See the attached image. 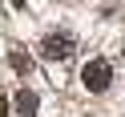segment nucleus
Instances as JSON below:
<instances>
[{"label":"nucleus","mask_w":125,"mask_h":117,"mask_svg":"<svg viewBox=\"0 0 125 117\" xmlns=\"http://www.w3.org/2000/svg\"><path fill=\"white\" fill-rule=\"evenodd\" d=\"M8 65L16 69L20 77H24V73H32V61H28V57H24V53H20V49H12V53H8Z\"/></svg>","instance_id":"4"},{"label":"nucleus","mask_w":125,"mask_h":117,"mask_svg":"<svg viewBox=\"0 0 125 117\" xmlns=\"http://www.w3.org/2000/svg\"><path fill=\"white\" fill-rule=\"evenodd\" d=\"M73 49H77V44H73V36H69V32H49V36L41 41V53H44V57H52V61L73 57Z\"/></svg>","instance_id":"2"},{"label":"nucleus","mask_w":125,"mask_h":117,"mask_svg":"<svg viewBox=\"0 0 125 117\" xmlns=\"http://www.w3.org/2000/svg\"><path fill=\"white\" fill-rule=\"evenodd\" d=\"M12 109H16L20 117H36V109H41V97H36L32 89H20L16 97H12Z\"/></svg>","instance_id":"3"},{"label":"nucleus","mask_w":125,"mask_h":117,"mask_svg":"<svg viewBox=\"0 0 125 117\" xmlns=\"http://www.w3.org/2000/svg\"><path fill=\"white\" fill-rule=\"evenodd\" d=\"M0 117H8V97H0Z\"/></svg>","instance_id":"5"},{"label":"nucleus","mask_w":125,"mask_h":117,"mask_svg":"<svg viewBox=\"0 0 125 117\" xmlns=\"http://www.w3.org/2000/svg\"><path fill=\"white\" fill-rule=\"evenodd\" d=\"M81 85H85L89 93H105L109 85H113V65H109V61H101V57L89 61V65L81 69Z\"/></svg>","instance_id":"1"}]
</instances>
